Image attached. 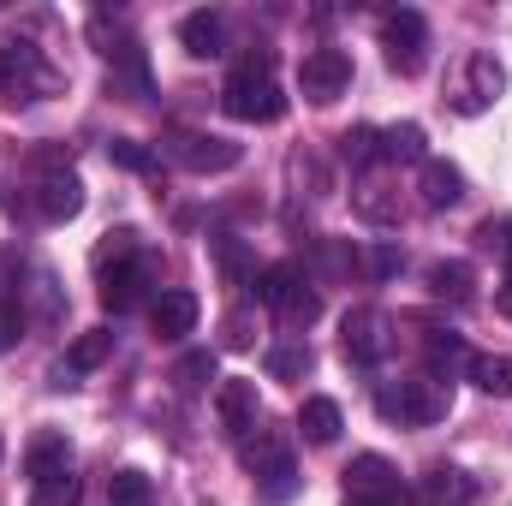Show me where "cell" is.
I'll use <instances>...</instances> for the list:
<instances>
[{"label":"cell","instance_id":"cell-13","mask_svg":"<svg viewBox=\"0 0 512 506\" xmlns=\"http://www.w3.org/2000/svg\"><path fill=\"white\" fill-rule=\"evenodd\" d=\"M346 489L352 495H370V501H399V471L387 465L382 453H358L346 465Z\"/></svg>","mask_w":512,"mask_h":506},{"label":"cell","instance_id":"cell-31","mask_svg":"<svg viewBox=\"0 0 512 506\" xmlns=\"http://www.w3.org/2000/svg\"><path fill=\"white\" fill-rule=\"evenodd\" d=\"M173 381H179V387H191V393H197V387H209V381H215V352H185V358H179V370H173Z\"/></svg>","mask_w":512,"mask_h":506},{"label":"cell","instance_id":"cell-2","mask_svg":"<svg viewBox=\"0 0 512 506\" xmlns=\"http://www.w3.org/2000/svg\"><path fill=\"white\" fill-rule=\"evenodd\" d=\"M346 84H352V54H346V48H310V54H304V66H298L304 102L328 108V102L346 96Z\"/></svg>","mask_w":512,"mask_h":506},{"label":"cell","instance_id":"cell-17","mask_svg":"<svg viewBox=\"0 0 512 506\" xmlns=\"http://www.w3.org/2000/svg\"><path fill=\"white\" fill-rule=\"evenodd\" d=\"M340 429H346V423H340V405H334V399L310 393V399L298 405V435H304L310 447H334V441H340Z\"/></svg>","mask_w":512,"mask_h":506},{"label":"cell","instance_id":"cell-25","mask_svg":"<svg viewBox=\"0 0 512 506\" xmlns=\"http://www.w3.org/2000/svg\"><path fill=\"white\" fill-rule=\"evenodd\" d=\"M126 262H137V233H131V227H114V233L96 245V274H114V268H126Z\"/></svg>","mask_w":512,"mask_h":506},{"label":"cell","instance_id":"cell-11","mask_svg":"<svg viewBox=\"0 0 512 506\" xmlns=\"http://www.w3.org/2000/svg\"><path fill=\"white\" fill-rule=\"evenodd\" d=\"M48 78H42V66H36V54L30 48H0V96L18 108V102H36V90H42Z\"/></svg>","mask_w":512,"mask_h":506},{"label":"cell","instance_id":"cell-3","mask_svg":"<svg viewBox=\"0 0 512 506\" xmlns=\"http://www.w3.org/2000/svg\"><path fill=\"white\" fill-rule=\"evenodd\" d=\"M376 411H382L387 423H435L447 411V393L429 376L423 381H387L382 393H376Z\"/></svg>","mask_w":512,"mask_h":506},{"label":"cell","instance_id":"cell-30","mask_svg":"<svg viewBox=\"0 0 512 506\" xmlns=\"http://www.w3.org/2000/svg\"><path fill=\"white\" fill-rule=\"evenodd\" d=\"M108 161L126 167V173H155V155H149L137 137H114V143H108Z\"/></svg>","mask_w":512,"mask_h":506},{"label":"cell","instance_id":"cell-38","mask_svg":"<svg viewBox=\"0 0 512 506\" xmlns=\"http://www.w3.org/2000/svg\"><path fill=\"white\" fill-rule=\"evenodd\" d=\"M346 506H399V501H370V495H346Z\"/></svg>","mask_w":512,"mask_h":506},{"label":"cell","instance_id":"cell-24","mask_svg":"<svg viewBox=\"0 0 512 506\" xmlns=\"http://www.w3.org/2000/svg\"><path fill=\"white\" fill-rule=\"evenodd\" d=\"M256 495H262V501H292V495H298V465H292V453H280L268 471H256Z\"/></svg>","mask_w":512,"mask_h":506},{"label":"cell","instance_id":"cell-1","mask_svg":"<svg viewBox=\"0 0 512 506\" xmlns=\"http://www.w3.org/2000/svg\"><path fill=\"white\" fill-rule=\"evenodd\" d=\"M221 108H227L233 120H245V126H274V120L286 114V96H280V84H274L268 54H251V60H239V66L227 72Z\"/></svg>","mask_w":512,"mask_h":506},{"label":"cell","instance_id":"cell-20","mask_svg":"<svg viewBox=\"0 0 512 506\" xmlns=\"http://www.w3.org/2000/svg\"><path fill=\"white\" fill-rule=\"evenodd\" d=\"M108 352H114V334L108 328H90V334H78L72 340V352H66V376H84V370H102L108 364Z\"/></svg>","mask_w":512,"mask_h":506},{"label":"cell","instance_id":"cell-5","mask_svg":"<svg viewBox=\"0 0 512 506\" xmlns=\"http://www.w3.org/2000/svg\"><path fill=\"white\" fill-rule=\"evenodd\" d=\"M423 42H429V24H423V12H411V6H399L393 18H387V66L393 72H423Z\"/></svg>","mask_w":512,"mask_h":506},{"label":"cell","instance_id":"cell-15","mask_svg":"<svg viewBox=\"0 0 512 506\" xmlns=\"http://www.w3.org/2000/svg\"><path fill=\"white\" fill-rule=\"evenodd\" d=\"M179 42H185V54L191 60H215V54H227V18L221 12H191L185 24H179Z\"/></svg>","mask_w":512,"mask_h":506},{"label":"cell","instance_id":"cell-18","mask_svg":"<svg viewBox=\"0 0 512 506\" xmlns=\"http://www.w3.org/2000/svg\"><path fill=\"white\" fill-rule=\"evenodd\" d=\"M423 364H429V381H435V387H447L453 370H471V352H465L459 334H429V340H423Z\"/></svg>","mask_w":512,"mask_h":506},{"label":"cell","instance_id":"cell-35","mask_svg":"<svg viewBox=\"0 0 512 506\" xmlns=\"http://www.w3.org/2000/svg\"><path fill=\"white\" fill-rule=\"evenodd\" d=\"M221 328H227V346H233V352H245V346H251V328H256V322H251V310H233Z\"/></svg>","mask_w":512,"mask_h":506},{"label":"cell","instance_id":"cell-29","mask_svg":"<svg viewBox=\"0 0 512 506\" xmlns=\"http://www.w3.org/2000/svg\"><path fill=\"white\" fill-rule=\"evenodd\" d=\"M280 316H286V328H310V322L322 316V292H316V286H298V292L280 304Z\"/></svg>","mask_w":512,"mask_h":506},{"label":"cell","instance_id":"cell-22","mask_svg":"<svg viewBox=\"0 0 512 506\" xmlns=\"http://www.w3.org/2000/svg\"><path fill=\"white\" fill-rule=\"evenodd\" d=\"M423 280H429V292H435V298H453V304H465V298H471V286H477L471 262H435Z\"/></svg>","mask_w":512,"mask_h":506},{"label":"cell","instance_id":"cell-14","mask_svg":"<svg viewBox=\"0 0 512 506\" xmlns=\"http://www.w3.org/2000/svg\"><path fill=\"white\" fill-rule=\"evenodd\" d=\"M143 298H149V268H143V262H126V268L102 274V310H108V316H126Z\"/></svg>","mask_w":512,"mask_h":506},{"label":"cell","instance_id":"cell-12","mask_svg":"<svg viewBox=\"0 0 512 506\" xmlns=\"http://www.w3.org/2000/svg\"><path fill=\"white\" fill-rule=\"evenodd\" d=\"M78 209H84V185H78V173H48V179L36 185V215H42L48 227L72 221Z\"/></svg>","mask_w":512,"mask_h":506},{"label":"cell","instance_id":"cell-32","mask_svg":"<svg viewBox=\"0 0 512 506\" xmlns=\"http://www.w3.org/2000/svg\"><path fill=\"white\" fill-rule=\"evenodd\" d=\"M423 495H429V501L435 506H459L465 501V495H471V483H465V477H459V471H435V477H429V483H423Z\"/></svg>","mask_w":512,"mask_h":506},{"label":"cell","instance_id":"cell-27","mask_svg":"<svg viewBox=\"0 0 512 506\" xmlns=\"http://www.w3.org/2000/svg\"><path fill=\"white\" fill-rule=\"evenodd\" d=\"M268 376L274 381H304L310 376V346H274V352H268Z\"/></svg>","mask_w":512,"mask_h":506},{"label":"cell","instance_id":"cell-19","mask_svg":"<svg viewBox=\"0 0 512 506\" xmlns=\"http://www.w3.org/2000/svg\"><path fill=\"white\" fill-rule=\"evenodd\" d=\"M471 387L477 393H495V399H512V358L507 352H471Z\"/></svg>","mask_w":512,"mask_h":506},{"label":"cell","instance_id":"cell-7","mask_svg":"<svg viewBox=\"0 0 512 506\" xmlns=\"http://www.w3.org/2000/svg\"><path fill=\"white\" fill-rule=\"evenodd\" d=\"M501 90H507V66L495 54H471L465 60V84H459V108L465 114H483Z\"/></svg>","mask_w":512,"mask_h":506},{"label":"cell","instance_id":"cell-37","mask_svg":"<svg viewBox=\"0 0 512 506\" xmlns=\"http://www.w3.org/2000/svg\"><path fill=\"white\" fill-rule=\"evenodd\" d=\"M483 239H489V245L501 239V251H507V262H512V221H507V227H495V221H489V227H483Z\"/></svg>","mask_w":512,"mask_h":506},{"label":"cell","instance_id":"cell-23","mask_svg":"<svg viewBox=\"0 0 512 506\" xmlns=\"http://www.w3.org/2000/svg\"><path fill=\"white\" fill-rule=\"evenodd\" d=\"M423 143H429V137H423V126H417V120L387 126L382 131V161H429V155H423Z\"/></svg>","mask_w":512,"mask_h":506},{"label":"cell","instance_id":"cell-16","mask_svg":"<svg viewBox=\"0 0 512 506\" xmlns=\"http://www.w3.org/2000/svg\"><path fill=\"white\" fill-rule=\"evenodd\" d=\"M417 191H423V209H453V203L465 197V173H459L453 161L429 155V161H423V179H417Z\"/></svg>","mask_w":512,"mask_h":506},{"label":"cell","instance_id":"cell-39","mask_svg":"<svg viewBox=\"0 0 512 506\" xmlns=\"http://www.w3.org/2000/svg\"><path fill=\"white\" fill-rule=\"evenodd\" d=\"M495 304H501V310L512 316V274H507V286H501V298H495Z\"/></svg>","mask_w":512,"mask_h":506},{"label":"cell","instance_id":"cell-6","mask_svg":"<svg viewBox=\"0 0 512 506\" xmlns=\"http://www.w3.org/2000/svg\"><path fill=\"white\" fill-rule=\"evenodd\" d=\"M215 411H221V429L233 435V441H245L256 429V417H262V405H256V381L233 376L215 387Z\"/></svg>","mask_w":512,"mask_h":506},{"label":"cell","instance_id":"cell-9","mask_svg":"<svg viewBox=\"0 0 512 506\" xmlns=\"http://www.w3.org/2000/svg\"><path fill=\"white\" fill-rule=\"evenodd\" d=\"M197 316H203V304H197V292H185V286H167V292L149 304V328H155L161 340L191 334V328H197Z\"/></svg>","mask_w":512,"mask_h":506},{"label":"cell","instance_id":"cell-21","mask_svg":"<svg viewBox=\"0 0 512 506\" xmlns=\"http://www.w3.org/2000/svg\"><path fill=\"white\" fill-rule=\"evenodd\" d=\"M304 286V274H298V262H274V268H262L256 274V304H268V310H280L292 292Z\"/></svg>","mask_w":512,"mask_h":506},{"label":"cell","instance_id":"cell-26","mask_svg":"<svg viewBox=\"0 0 512 506\" xmlns=\"http://www.w3.org/2000/svg\"><path fill=\"white\" fill-rule=\"evenodd\" d=\"M108 501L114 506H155V489H149L143 471H114L108 477Z\"/></svg>","mask_w":512,"mask_h":506},{"label":"cell","instance_id":"cell-36","mask_svg":"<svg viewBox=\"0 0 512 506\" xmlns=\"http://www.w3.org/2000/svg\"><path fill=\"white\" fill-rule=\"evenodd\" d=\"M364 268H370V274H393V268H399V256L382 245V251H370V262H364Z\"/></svg>","mask_w":512,"mask_h":506},{"label":"cell","instance_id":"cell-8","mask_svg":"<svg viewBox=\"0 0 512 506\" xmlns=\"http://www.w3.org/2000/svg\"><path fill=\"white\" fill-rule=\"evenodd\" d=\"M72 471V441L66 429H36L30 447H24V477L30 483H48V477H66Z\"/></svg>","mask_w":512,"mask_h":506},{"label":"cell","instance_id":"cell-33","mask_svg":"<svg viewBox=\"0 0 512 506\" xmlns=\"http://www.w3.org/2000/svg\"><path fill=\"white\" fill-rule=\"evenodd\" d=\"M30 506H78V477L66 471V477H48V483H36V501Z\"/></svg>","mask_w":512,"mask_h":506},{"label":"cell","instance_id":"cell-34","mask_svg":"<svg viewBox=\"0 0 512 506\" xmlns=\"http://www.w3.org/2000/svg\"><path fill=\"white\" fill-rule=\"evenodd\" d=\"M215 262H221V274L239 286L245 280V268H251V256H245V245L239 239H215Z\"/></svg>","mask_w":512,"mask_h":506},{"label":"cell","instance_id":"cell-4","mask_svg":"<svg viewBox=\"0 0 512 506\" xmlns=\"http://www.w3.org/2000/svg\"><path fill=\"white\" fill-rule=\"evenodd\" d=\"M167 155L191 173H233L245 161V149L233 137H209V131H173L167 137Z\"/></svg>","mask_w":512,"mask_h":506},{"label":"cell","instance_id":"cell-10","mask_svg":"<svg viewBox=\"0 0 512 506\" xmlns=\"http://www.w3.org/2000/svg\"><path fill=\"white\" fill-rule=\"evenodd\" d=\"M382 352H387V316L376 304H358L346 316V358L352 364H376Z\"/></svg>","mask_w":512,"mask_h":506},{"label":"cell","instance_id":"cell-28","mask_svg":"<svg viewBox=\"0 0 512 506\" xmlns=\"http://www.w3.org/2000/svg\"><path fill=\"white\" fill-rule=\"evenodd\" d=\"M340 155H346L352 167H370V161H382V131H370V126L346 131V137H340Z\"/></svg>","mask_w":512,"mask_h":506}]
</instances>
